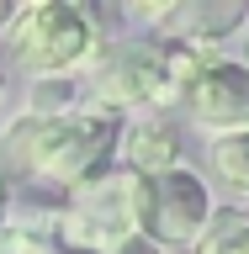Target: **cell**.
<instances>
[{"label":"cell","instance_id":"cell-1","mask_svg":"<svg viewBox=\"0 0 249 254\" xmlns=\"http://www.w3.org/2000/svg\"><path fill=\"white\" fill-rule=\"evenodd\" d=\"M122 143V117L101 106H75L59 117H32L21 111L0 132V175L27 180V186H64L75 190L95 175H106L111 154Z\"/></svg>","mask_w":249,"mask_h":254},{"label":"cell","instance_id":"cell-17","mask_svg":"<svg viewBox=\"0 0 249 254\" xmlns=\"http://www.w3.org/2000/svg\"><path fill=\"white\" fill-rule=\"evenodd\" d=\"M244 53H249V21H244ZM244 64H249V59H244Z\"/></svg>","mask_w":249,"mask_h":254},{"label":"cell","instance_id":"cell-5","mask_svg":"<svg viewBox=\"0 0 249 254\" xmlns=\"http://www.w3.org/2000/svg\"><path fill=\"white\" fill-rule=\"evenodd\" d=\"M212 196L207 180L191 170H165L154 180H143V238L154 249H196V238L212 222Z\"/></svg>","mask_w":249,"mask_h":254},{"label":"cell","instance_id":"cell-8","mask_svg":"<svg viewBox=\"0 0 249 254\" xmlns=\"http://www.w3.org/2000/svg\"><path fill=\"white\" fill-rule=\"evenodd\" d=\"M117 154H122V170L138 175V180H154L165 170H180V132H175L165 117H138V122H127L122 143H117Z\"/></svg>","mask_w":249,"mask_h":254},{"label":"cell","instance_id":"cell-2","mask_svg":"<svg viewBox=\"0 0 249 254\" xmlns=\"http://www.w3.org/2000/svg\"><path fill=\"white\" fill-rule=\"evenodd\" d=\"M212 64V48H186V43H159V37H143V43L111 53L90 79V106L101 111H170L186 106L191 85L202 79V69Z\"/></svg>","mask_w":249,"mask_h":254},{"label":"cell","instance_id":"cell-12","mask_svg":"<svg viewBox=\"0 0 249 254\" xmlns=\"http://www.w3.org/2000/svg\"><path fill=\"white\" fill-rule=\"evenodd\" d=\"M0 254H59L48 228H27V222H5L0 228Z\"/></svg>","mask_w":249,"mask_h":254},{"label":"cell","instance_id":"cell-11","mask_svg":"<svg viewBox=\"0 0 249 254\" xmlns=\"http://www.w3.org/2000/svg\"><path fill=\"white\" fill-rule=\"evenodd\" d=\"M80 106V85L75 79H37L27 95V111L32 117H59V111H75Z\"/></svg>","mask_w":249,"mask_h":254},{"label":"cell","instance_id":"cell-6","mask_svg":"<svg viewBox=\"0 0 249 254\" xmlns=\"http://www.w3.org/2000/svg\"><path fill=\"white\" fill-rule=\"evenodd\" d=\"M186 117H191V127H202L207 138L249 132V64L212 59L202 69V79L191 85V95H186Z\"/></svg>","mask_w":249,"mask_h":254},{"label":"cell","instance_id":"cell-4","mask_svg":"<svg viewBox=\"0 0 249 254\" xmlns=\"http://www.w3.org/2000/svg\"><path fill=\"white\" fill-rule=\"evenodd\" d=\"M127 238H143V180L127 170H106L75 186L53 212V244L59 249L111 254Z\"/></svg>","mask_w":249,"mask_h":254},{"label":"cell","instance_id":"cell-3","mask_svg":"<svg viewBox=\"0 0 249 254\" xmlns=\"http://www.w3.org/2000/svg\"><path fill=\"white\" fill-rule=\"evenodd\" d=\"M101 53V16L75 0H32L16 5L0 27V59L32 79H69Z\"/></svg>","mask_w":249,"mask_h":254},{"label":"cell","instance_id":"cell-16","mask_svg":"<svg viewBox=\"0 0 249 254\" xmlns=\"http://www.w3.org/2000/svg\"><path fill=\"white\" fill-rule=\"evenodd\" d=\"M11 11H16V5H5V0H0V27H5V21H11Z\"/></svg>","mask_w":249,"mask_h":254},{"label":"cell","instance_id":"cell-7","mask_svg":"<svg viewBox=\"0 0 249 254\" xmlns=\"http://www.w3.org/2000/svg\"><path fill=\"white\" fill-rule=\"evenodd\" d=\"M244 21H249V0H175L170 11L154 21L149 37L186 43V48H212L223 37L244 32Z\"/></svg>","mask_w":249,"mask_h":254},{"label":"cell","instance_id":"cell-10","mask_svg":"<svg viewBox=\"0 0 249 254\" xmlns=\"http://www.w3.org/2000/svg\"><path fill=\"white\" fill-rule=\"evenodd\" d=\"M191 254H249V212L244 206H218Z\"/></svg>","mask_w":249,"mask_h":254},{"label":"cell","instance_id":"cell-13","mask_svg":"<svg viewBox=\"0 0 249 254\" xmlns=\"http://www.w3.org/2000/svg\"><path fill=\"white\" fill-rule=\"evenodd\" d=\"M111 254H165V249H154L149 238H127L122 249H111Z\"/></svg>","mask_w":249,"mask_h":254},{"label":"cell","instance_id":"cell-15","mask_svg":"<svg viewBox=\"0 0 249 254\" xmlns=\"http://www.w3.org/2000/svg\"><path fill=\"white\" fill-rule=\"evenodd\" d=\"M5 90H11V74H5V59H0V101H5Z\"/></svg>","mask_w":249,"mask_h":254},{"label":"cell","instance_id":"cell-9","mask_svg":"<svg viewBox=\"0 0 249 254\" xmlns=\"http://www.w3.org/2000/svg\"><path fill=\"white\" fill-rule=\"evenodd\" d=\"M207 170H212L218 186L234 190V196H249V132L212 138L207 143Z\"/></svg>","mask_w":249,"mask_h":254},{"label":"cell","instance_id":"cell-18","mask_svg":"<svg viewBox=\"0 0 249 254\" xmlns=\"http://www.w3.org/2000/svg\"><path fill=\"white\" fill-rule=\"evenodd\" d=\"M59 254H90V249H59Z\"/></svg>","mask_w":249,"mask_h":254},{"label":"cell","instance_id":"cell-14","mask_svg":"<svg viewBox=\"0 0 249 254\" xmlns=\"http://www.w3.org/2000/svg\"><path fill=\"white\" fill-rule=\"evenodd\" d=\"M5 222H11V180L0 175V228H5Z\"/></svg>","mask_w":249,"mask_h":254}]
</instances>
